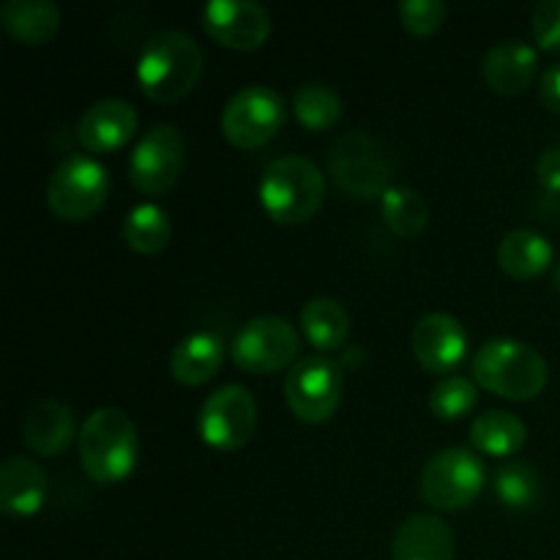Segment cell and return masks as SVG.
I'll list each match as a JSON object with an SVG mask.
<instances>
[{"label":"cell","instance_id":"1","mask_svg":"<svg viewBox=\"0 0 560 560\" xmlns=\"http://www.w3.org/2000/svg\"><path fill=\"white\" fill-rule=\"evenodd\" d=\"M202 74V49L178 27L156 31L142 44L137 60V82L142 93L159 104L180 102Z\"/></svg>","mask_w":560,"mask_h":560},{"label":"cell","instance_id":"2","mask_svg":"<svg viewBox=\"0 0 560 560\" xmlns=\"http://www.w3.org/2000/svg\"><path fill=\"white\" fill-rule=\"evenodd\" d=\"M77 446H80L82 470L96 485H118L129 479L140 457L135 421L118 408L93 410L82 424Z\"/></svg>","mask_w":560,"mask_h":560},{"label":"cell","instance_id":"3","mask_svg":"<svg viewBox=\"0 0 560 560\" xmlns=\"http://www.w3.org/2000/svg\"><path fill=\"white\" fill-rule=\"evenodd\" d=\"M474 381L495 397L525 402L545 392L550 370H547L545 355L534 345L512 337H498L476 350Z\"/></svg>","mask_w":560,"mask_h":560},{"label":"cell","instance_id":"4","mask_svg":"<svg viewBox=\"0 0 560 560\" xmlns=\"http://www.w3.org/2000/svg\"><path fill=\"white\" fill-rule=\"evenodd\" d=\"M326 200V175L312 159H273L260 178V206L277 224H304Z\"/></svg>","mask_w":560,"mask_h":560},{"label":"cell","instance_id":"5","mask_svg":"<svg viewBox=\"0 0 560 560\" xmlns=\"http://www.w3.org/2000/svg\"><path fill=\"white\" fill-rule=\"evenodd\" d=\"M397 156L381 137L370 131L342 135L328 151V175L345 195L355 200L383 197L392 189Z\"/></svg>","mask_w":560,"mask_h":560},{"label":"cell","instance_id":"6","mask_svg":"<svg viewBox=\"0 0 560 560\" xmlns=\"http://www.w3.org/2000/svg\"><path fill=\"white\" fill-rule=\"evenodd\" d=\"M109 175L102 162L85 153H71L47 180V202L63 222H85L107 202Z\"/></svg>","mask_w":560,"mask_h":560},{"label":"cell","instance_id":"7","mask_svg":"<svg viewBox=\"0 0 560 560\" xmlns=\"http://www.w3.org/2000/svg\"><path fill=\"white\" fill-rule=\"evenodd\" d=\"M235 366L252 375H273L299 364L301 334L279 315H262L244 323L230 345Z\"/></svg>","mask_w":560,"mask_h":560},{"label":"cell","instance_id":"8","mask_svg":"<svg viewBox=\"0 0 560 560\" xmlns=\"http://www.w3.org/2000/svg\"><path fill=\"white\" fill-rule=\"evenodd\" d=\"M345 392V372L331 355H306L284 377V399L299 421L323 424L337 413Z\"/></svg>","mask_w":560,"mask_h":560},{"label":"cell","instance_id":"9","mask_svg":"<svg viewBox=\"0 0 560 560\" xmlns=\"http://www.w3.org/2000/svg\"><path fill=\"white\" fill-rule=\"evenodd\" d=\"M485 479V465L470 448H443L421 470V498L441 512H459L479 498Z\"/></svg>","mask_w":560,"mask_h":560},{"label":"cell","instance_id":"10","mask_svg":"<svg viewBox=\"0 0 560 560\" xmlns=\"http://www.w3.org/2000/svg\"><path fill=\"white\" fill-rule=\"evenodd\" d=\"M186 164V140L178 126L156 124L137 140L129 159V180L142 195H167Z\"/></svg>","mask_w":560,"mask_h":560},{"label":"cell","instance_id":"11","mask_svg":"<svg viewBox=\"0 0 560 560\" xmlns=\"http://www.w3.org/2000/svg\"><path fill=\"white\" fill-rule=\"evenodd\" d=\"M284 98L268 85H246L233 93L222 113V131L235 148H260L284 126Z\"/></svg>","mask_w":560,"mask_h":560},{"label":"cell","instance_id":"12","mask_svg":"<svg viewBox=\"0 0 560 560\" xmlns=\"http://www.w3.org/2000/svg\"><path fill=\"white\" fill-rule=\"evenodd\" d=\"M257 430V402L252 392L238 383L217 388L197 413V432L219 452H235L246 446Z\"/></svg>","mask_w":560,"mask_h":560},{"label":"cell","instance_id":"13","mask_svg":"<svg viewBox=\"0 0 560 560\" xmlns=\"http://www.w3.org/2000/svg\"><path fill=\"white\" fill-rule=\"evenodd\" d=\"M202 25L228 49H257L271 36V16L255 0H211L202 9Z\"/></svg>","mask_w":560,"mask_h":560},{"label":"cell","instance_id":"14","mask_svg":"<svg viewBox=\"0 0 560 560\" xmlns=\"http://www.w3.org/2000/svg\"><path fill=\"white\" fill-rule=\"evenodd\" d=\"M410 348H413L416 361L427 372L435 375H452L468 353V331L457 317L446 312H430L421 317L410 334Z\"/></svg>","mask_w":560,"mask_h":560},{"label":"cell","instance_id":"15","mask_svg":"<svg viewBox=\"0 0 560 560\" xmlns=\"http://www.w3.org/2000/svg\"><path fill=\"white\" fill-rule=\"evenodd\" d=\"M137 109L124 98H102L82 113L77 140L88 153H113L137 135Z\"/></svg>","mask_w":560,"mask_h":560},{"label":"cell","instance_id":"16","mask_svg":"<svg viewBox=\"0 0 560 560\" xmlns=\"http://www.w3.org/2000/svg\"><path fill=\"white\" fill-rule=\"evenodd\" d=\"M457 541L438 514H410L392 539V560H454Z\"/></svg>","mask_w":560,"mask_h":560},{"label":"cell","instance_id":"17","mask_svg":"<svg viewBox=\"0 0 560 560\" xmlns=\"http://www.w3.org/2000/svg\"><path fill=\"white\" fill-rule=\"evenodd\" d=\"M536 71H539V52L520 38L495 44L492 49H487L485 60H481L485 82L503 96H517V93L528 91Z\"/></svg>","mask_w":560,"mask_h":560},{"label":"cell","instance_id":"18","mask_svg":"<svg viewBox=\"0 0 560 560\" xmlns=\"http://www.w3.org/2000/svg\"><path fill=\"white\" fill-rule=\"evenodd\" d=\"M47 501V470L27 457L0 465V509L9 517H31Z\"/></svg>","mask_w":560,"mask_h":560},{"label":"cell","instance_id":"19","mask_svg":"<svg viewBox=\"0 0 560 560\" xmlns=\"http://www.w3.org/2000/svg\"><path fill=\"white\" fill-rule=\"evenodd\" d=\"M22 438L38 457H60L74 441V413L60 399H42L22 419Z\"/></svg>","mask_w":560,"mask_h":560},{"label":"cell","instance_id":"20","mask_svg":"<svg viewBox=\"0 0 560 560\" xmlns=\"http://www.w3.org/2000/svg\"><path fill=\"white\" fill-rule=\"evenodd\" d=\"M224 361V342L213 331H195L180 339L170 353V375L184 386H202Z\"/></svg>","mask_w":560,"mask_h":560},{"label":"cell","instance_id":"21","mask_svg":"<svg viewBox=\"0 0 560 560\" xmlns=\"http://www.w3.org/2000/svg\"><path fill=\"white\" fill-rule=\"evenodd\" d=\"M0 22L16 42L42 47L58 36L63 16L52 0H5L0 5Z\"/></svg>","mask_w":560,"mask_h":560},{"label":"cell","instance_id":"22","mask_svg":"<svg viewBox=\"0 0 560 560\" xmlns=\"http://www.w3.org/2000/svg\"><path fill=\"white\" fill-rule=\"evenodd\" d=\"M552 244L536 230H512L498 244V266L514 279H536L550 268Z\"/></svg>","mask_w":560,"mask_h":560},{"label":"cell","instance_id":"23","mask_svg":"<svg viewBox=\"0 0 560 560\" xmlns=\"http://www.w3.org/2000/svg\"><path fill=\"white\" fill-rule=\"evenodd\" d=\"M470 443L490 457H514L528 443V427L512 410H487L470 424Z\"/></svg>","mask_w":560,"mask_h":560},{"label":"cell","instance_id":"24","mask_svg":"<svg viewBox=\"0 0 560 560\" xmlns=\"http://www.w3.org/2000/svg\"><path fill=\"white\" fill-rule=\"evenodd\" d=\"M301 328L312 348L331 353L339 350L350 337V315L337 299H312L301 310Z\"/></svg>","mask_w":560,"mask_h":560},{"label":"cell","instance_id":"25","mask_svg":"<svg viewBox=\"0 0 560 560\" xmlns=\"http://www.w3.org/2000/svg\"><path fill=\"white\" fill-rule=\"evenodd\" d=\"M173 238V222H170L167 211L153 202H142L126 213L124 222V241L129 249L140 252V255H156Z\"/></svg>","mask_w":560,"mask_h":560},{"label":"cell","instance_id":"26","mask_svg":"<svg viewBox=\"0 0 560 560\" xmlns=\"http://www.w3.org/2000/svg\"><path fill=\"white\" fill-rule=\"evenodd\" d=\"M383 222L399 238H416L430 222L427 200L410 186H392L381 200Z\"/></svg>","mask_w":560,"mask_h":560},{"label":"cell","instance_id":"27","mask_svg":"<svg viewBox=\"0 0 560 560\" xmlns=\"http://www.w3.org/2000/svg\"><path fill=\"white\" fill-rule=\"evenodd\" d=\"M293 113L306 129L326 131L342 118V98L331 85L306 82L293 93Z\"/></svg>","mask_w":560,"mask_h":560},{"label":"cell","instance_id":"28","mask_svg":"<svg viewBox=\"0 0 560 560\" xmlns=\"http://www.w3.org/2000/svg\"><path fill=\"white\" fill-rule=\"evenodd\" d=\"M495 495L503 506L525 509L536 506L541 498V479L534 465L528 463H509L495 474Z\"/></svg>","mask_w":560,"mask_h":560},{"label":"cell","instance_id":"29","mask_svg":"<svg viewBox=\"0 0 560 560\" xmlns=\"http://www.w3.org/2000/svg\"><path fill=\"white\" fill-rule=\"evenodd\" d=\"M479 402V388L465 375H446L432 386L430 410L443 421H459Z\"/></svg>","mask_w":560,"mask_h":560},{"label":"cell","instance_id":"30","mask_svg":"<svg viewBox=\"0 0 560 560\" xmlns=\"http://www.w3.org/2000/svg\"><path fill=\"white\" fill-rule=\"evenodd\" d=\"M399 16L408 33L413 36H432L446 22V3L443 0H402Z\"/></svg>","mask_w":560,"mask_h":560},{"label":"cell","instance_id":"31","mask_svg":"<svg viewBox=\"0 0 560 560\" xmlns=\"http://www.w3.org/2000/svg\"><path fill=\"white\" fill-rule=\"evenodd\" d=\"M534 38L547 52H560V0H541L536 5Z\"/></svg>","mask_w":560,"mask_h":560},{"label":"cell","instance_id":"32","mask_svg":"<svg viewBox=\"0 0 560 560\" xmlns=\"http://www.w3.org/2000/svg\"><path fill=\"white\" fill-rule=\"evenodd\" d=\"M536 178L539 186L550 195H560V148H547L536 162Z\"/></svg>","mask_w":560,"mask_h":560},{"label":"cell","instance_id":"33","mask_svg":"<svg viewBox=\"0 0 560 560\" xmlns=\"http://www.w3.org/2000/svg\"><path fill=\"white\" fill-rule=\"evenodd\" d=\"M539 96L547 109L560 115V63L550 66L539 80Z\"/></svg>","mask_w":560,"mask_h":560},{"label":"cell","instance_id":"34","mask_svg":"<svg viewBox=\"0 0 560 560\" xmlns=\"http://www.w3.org/2000/svg\"><path fill=\"white\" fill-rule=\"evenodd\" d=\"M556 288L560 290V262H558V268H556Z\"/></svg>","mask_w":560,"mask_h":560}]
</instances>
